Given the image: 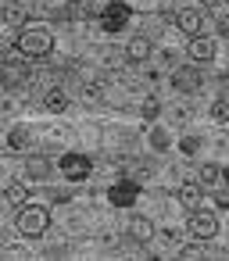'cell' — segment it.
Instances as JSON below:
<instances>
[{"label": "cell", "mask_w": 229, "mask_h": 261, "mask_svg": "<svg viewBox=\"0 0 229 261\" xmlns=\"http://www.w3.org/2000/svg\"><path fill=\"white\" fill-rule=\"evenodd\" d=\"M179 150H183V154H197V150H200V136H183V140H179Z\"/></svg>", "instance_id": "22"}, {"label": "cell", "mask_w": 229, "mask_h": 261, "mask_svg": "<svg viewBox=\"0 0 229 261\" xmlns=\"http://www.w3.org/2000/svg\"><path fill=\"white\" fill-rule=\"evenodd\" d=\"M200 200H204V186H200V182H183V186H179V204H183L186 211L200 207Z\"/></svg>", "instance_id": "13"}, {"label": "cell", "mask_w": 229, "mask_h": 261, "mask_svg": "<svg viewBox=\"0 0 229 261\" xmlns=\"http://www.w3.org/2000/svg\"><path fill=\"white\" fill-rule=\"evenodd\" d=\"M140 182H133V179H118L111 190H108V200L115 204V207H133L136 200H140Z\"/></svg>", "instance_id": "7"}, {"label": "cell", "mask_w": 229, "mask_h": 261, "mask_svg": "<svg viewBox=\"0 0 229 261\" xmlns=\"http://www.w3.org/2000/svg\"><path fill=\"white\" fill-rule=\"evenodd\" d=\"M72 4H79V0H72Z\"/></svg>", "instance_id": "28"}, {"label": "cell", "mask_w": 229, "mask_h": 261, "mask_svg": "<svg viewBox=\"0 0 229 261\" xmlns=\"http://www.w3.org/2000/svg\"><path fill=\"white\" fill-rule=\"evenodd\" d=\"M50 172H54V161H50V158H43V154L26 158V175H29V179L43 182V179H50Z\"/></svg>", "instance_id": "11"}, {"label": "cell", "mask_w": 229, "mask_h": 261, "mask_svg": "<svg viewBox=\"0 0 229 261\" xmlns=\"http://www.w3.org/2000/svg\"><path fill=\"white\" fill-rule=\"evenodd\" d=\"M225 175H229V172H222L215 161L200 165V186H204V190H208V186H215V182H218V179H225Z\"/></svg>", "instance_id": "17"}, {"label": "cell", "mask_w": 229, "mask_h": 261, "mask_svg": "<svg viewBox=\"0 0 229 261\" xmlns=\"http://www.w3.org/2000/svg\"><path fill=\"white\" fill-rule=\"evenodd\" d=\"M43 108H47V111H65V108H68V97H65V90H47V97H43Z\"/></svg>", "instance_id": "19"}, {"label": "cell", "mask_w": 229, "mask_h": 261, "mask_svg": "<svg viewBox=\"0 0 229 261\" xmlns=\"http://www.w3.org/2000/svg\"><path fill=\"white\" fill-rule=\"evenodd\" d=\"M186 229L193 240H215L218 236V215L208 211V207H193L190 218H186Z\"/></svg>", "instance_id": "3"}, {"label": "cell", "mask_w": 229, "mask_h": 261, "mask_svg": "<svg viewBox=\"0 0 229 261\" xmlns=\"http://www.w3.org/2000/svg\"><path fill=\"white\" fill-rule=\"evenodd\" d=\"M129 240H133V243H150V240H154V222H150L147 215H136V218L129 222Z\"/></svg>", "instance_id": "12"}, {"label": "cell", "mask_w": 229, "mask_h": 261, "mask_svg": "<svg viewBox=\"0 0 229 261\" xmlns=\"http://www.w3.org/2000/svg\"><path fill=\"white\" fill-rule=\"evenodd\" d=\"M200 86H204V72L197 65H179L172 72V90L175 93H200Z\"/></svg>", "instance_id": "6"}, {"label": "cell", "mask_w": 229, "mask_h": 261, "mask_svg": "<svg viewBox=\"0 0 229 261\" xmlns=\"http://www.w3.org/2000/svg\"><path fill=\"white\" fill-rule=\"evenodd\" d=\"M147 143H150V150H158V154H165L168 147H172V133L168 129H150V136H147Z\"/></svg>", "instance_id": "16"}, {"label": "cell", "mask_w": 229, "mask_h": 261, "mask_svg": "<svg viewBox=\"0 0 229 261\" xmlns=\"http://www.w3.org/2000/svg\"><path fill=\"white\" fill-rule=\"evenodd\" d=\"M179 254H183V257H200V254H204V247H183Z\"/></svg>", "instance_id": "25"}, {"label": "cell", "mask_w": 229, "mask_h": 261, "mask_svg": "<svg viewBox=\"0 0 229 261\" xmlns=\"http://www.w3.org/2000/svg\"><path fill=\"white\" fill-rule=\"evenodd\" d=\"M29 22V11L22 8V4H4V25H11V29H22Z\"/></svg>", "instance_id": "15"}, {"label": "cell", "mask_w": 229, "mask_h": 261, "mask_svg": "<svg viewBox=\"0 0 229 261\" xmlns=\"http://www.w3.org/2000/svg\"><path fill=\"white\" fill-rule=\"evenodd\" d=\"M154 236H158V243H161L165 250H175V247H179V232H175V229H161V232L154 229Z\"/></svg>", "instance_id": "20"}, {"label": "cell", "mask_w": 229, "mask_h": 261, "mask_svg": "<svg viewBox=\"0 0 229 261\" xmlns=\"http://www.w3.org/2000/svg\"><path fill=\"white\" fill-rule=\"evenodd\" d=\"M58 168H61V175H65L68 182H83V179L93 172V161H90L86 154H79V150H68V154L58 158Z\"/></svg>", "instance_id": "4"}, {"label": "cell", "mask_w": 229, "mask_h": 261, "mask_svg": "<svg viewBox=\"0 0 229 261\" xmlns=\"http://www.w3.org/2000/svg\"><path fill=\"white\" fill-rule=\"evenodd\" d=\"M218 4H222V0H200V8H208V11H215Z\"/></svg>", "instance_id": "27"}, {"label": "cell", "mask_w": 229, "mask_h": 261, "mask_svg": "<svg viewBox=\"0 0 229 261\" xmlns=\"http://www.w3.org/2000/svg\"><path fill=\"white\" fill-rule=\"evenodd\" d=\"M215 207H218V211L229 207V193H225V190H215Z\"/></svg>", "instance_id": "24"}, {"label": "cell", "mask_w": 229, "mask_h": 261, "mask_svg": "<svg viewBox=\"0 0 229 261\" xmlns=\"http://www.w3.org/2000/svg\"><path fill=\"white\" fill-rule=\"evenodd\" d=\"M211 118H215V122H229V104H225L222 97L211 104Z\"/></svg>", "instance_id": "21"}, {"label": "cell", "mask_w": 229, "mask_h": 261, "mask_svg": "<svg viewBox=\"0 0 229 261\" xmlns=\"http://www.w3.org/2000/svg\"><path fill=\"white\" fill-rule=\"evenodd\" d=\"M204 11L200 8H183V11H175V22H179V29L186 33V36H197V33H204Z\"/></svg>", "instance_id": "8"}, {"label": "cell", "mask_w": 229, "mask_h": 261, "mask_svg": "<svg viewBox=\"0 0 229 261\" xmlns=\"http://www.w3.org/2000/svg\"><path fill=\"white\" fill-rule=\"evenodd\" d=\"M47 229H50V211H47L43 204H29V200H26V204L18 207V232L36 240V236H43Z\"/></svg>", "instance_id": "2"}, {"label": "cell", "mask_w": 229, "mask_h": 261, "mask_svg": "<svg viewBox=\"0 0 229 261\" xmlns=\"http://www.w3.org/2000/svg\"><path fill=\"white\" fill-rule=\"evenodd\" d=\"M161 115V104H158V97H147V104H143V118H158Z\"/></svg>", "instance_id": "23"}, {"label": "cell", "mask_w": 229, "mask_h": 261, "mask_svg": "<svg viewBox=\"0 0 229 261\" xmlns=\"http://www.w3.org/2000/svg\"><path fill=\"white\" fill-rule=\"evenodd\" d=\"M4 197H8V204H15V207H22V204L29 200V186H26V182H8V190H4Z\"/></svg>", "instance_id": "18"}, {"label": "cell", "mask_w": 229, "mask_h": 261, "mask_svg": "<svg viewBox=\"0 0 229 261\" xmlns=\"http://www.w3.org/2000/svg\"><path fill=\"white\" fill-rule=\"evenodd\" d=\"M29 143H33V133H29V125H15V129L8 133V147H11L15 154L29 150Z\"/></svg>", "instance_id": "14"}, {"label": "cell", "mask_w": 229, "mask_h": 261, "mask_svg": "<svg viewBox=\"0 0 229 261\" xmlns=\"http://www.w3.org/2000/svg\"><path fill=\"white\" fill-rule=\"evenodd\" d=\"M147 58H150V36H147V33H136V36L125 43V61L140 65V61H147Z\"/></svg>", "instance_id": "10"}, {"label": "cell", "mask_w": 229, "mask_h": 261, "mask_svg": "<svg viewBox=\"0 0 229 261\" xmlns=\"http://www.w3.org/2000/svg\"><path fill=\"white\" fill-rule=\"evenodd\" d=\"M215 29H218V36H229V22L225 18H215Z\"/></svg>", "instance_id": "26"}, {"label": "cell", "mask_w": 229, "mask_h": 261, "mask_svg": "<svg viewBox=\"0 0 229 261\" xmlns=\"http://www.w3.org/2000/svg\"><path fill=\"white\" fill-rule=\"evenodd\" d=\"M15 47H18V54H22V58H50V50H54V36H50V29L22 25V33H18V40H15Z\"/></svg>", "instance_id": "1"}, {"label": "cell", "mask_w": 229, "mask_h": 261, "mask_svg": "<svg viewBox=\"0 0 229 261\" xmlns=\"http://www.w3.org/2000/svg\"><path fill=\"white\" fill-rule=\"evenodd\" d=\"M215 54H218V47L204 36V33H197V36H190V58L193 61H200V65H208V61H215Z\"/></svg>", "instance_id": "9"}, {"label": "cell", "mask_w": 229, "mask_h": 261, "mask_svg": "<svg viewBox=\"0 0 229 261\" xmlns=\"http://www.w3.org/2000/svg\"><path fill=\"white\" fill-rule=\"evenodd\" d=\"M133 18V8L125 4V0H111V4L100 11V29L104 33H122Z\"/></svg>", "instance_id": "5"}]
</instances>
